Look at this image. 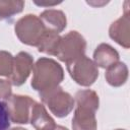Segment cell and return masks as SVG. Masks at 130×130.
<instances>
[{
	"mask_svg": "<svg viewBox=\"0 0 130 130\" xmlns=\"http://www.w3.org/2000/svg\"><path fill=\"white\" fill-rule=\"evenodd\" d=\"M14 31L22 44L38 47L49 30H47L40 17L34 14H26L16 21Z\"/></svg>",
	"mask_w": 130,
	"mask_h": 130,
	"instance_id": "3957f363",
	"label": "cell"
},
{
	"mask_svg": "<svg viewBox=\"0 0 130 130\" xmlns=\"http://www.w3.org/2000/svg\"><path fill=\"white\" fill-rule=\"evenodd\" d=\"M23 7V1H0V20L11 18L13 15L20 13Z\"/></svg>",
	"mask_w": 130,
	"mask_h": 130,
	"instance_id": "5bb4252c",
	"label": "cell"
},
{
	"mask_svg": "<svg viewBox=\"0 0 130 130\" xmlns=\"http://www.w3.org/2000/svg\"><path fill=\"white\" fill-rule=\"evenodd\" d=\"M64 70L55 60L47 57L40 58L32 67L31 87L39 93L51 90L63 81Z\"/></svg>",
	"mask_w": 130,
	"mask_h": 130,
	"instance_id": "7a4b0ae2",
	"label": "cell"
},
{
	"mask_svg": "<svg viewBox=\"0 0 130 130\" xmlns=\"http://www.w3.org/2000/svg\"><path fill=\"white\" fill-rule=\"evenodd\" d=\"M29 122L36 130H55L57 126L54 119L48 114L45 106L37 102L31 108Z\"/></svg>",
	"mask_w": 130,
	"mask_h": 130,
	"instance_id": "8fae6325",
	"label": "cell"
},
{
	"mask_svg": "<svg viewBox=\"0 0 130 130\" xmlns=\"http://www.w3.org/2000/svg\"><path fill=\"white\" fill-rule=\"evenodd\" d=\"M10 130H26V129H24L22 127H14V128H11Z\"/></svg>",
	"mask_w": 130,
	"mask_h": 130,
	"instance_id": "ffe728a7",
	"label": "cell"
},
{
	"mask_svg": "<svg viewBox=\"0 0 130 130\" xmlns=\"http://www.w3.org/2000/svg\"><path fill=\"white\" fill-rule=\"evenodd\" d=\"M71 78L82 86L92 85L99 77V68L85 55L66 64Z\"/></svg>",
	"mask_w": 130,
	"mask_h": 130,
	"instance_id": "8992f818",
	"label": "cell"
},
{
	"mask_svg": "<svg viewBox=\"0 0 130 130\" xmlns=\"http://www.w3.org/2000/svg\"><path fill=\"white\" fill-rule=\"evenodd\" d=\"M40 19L47 30L57 35L63 31L67 24L65 13L58 9H47L43 11L40 15Z\"/></svg>",
	"mask_w": 130,
	"mask_h": 130,
	"instance_id": "30bf717a",
	"label": "cell"
},
{
	"mask_svg": "<svg viewBox=\"0 0 130 130\" xmlns=\"http://www.w3.org/2000/svg\"><path fill=\"white\" fill-rule=\"evenodd\" d=\"M93 62L98 67L108 69L119 62V53L108 44H101L93 52Z\"/></svg>",
	"mask_w": 130,
	"mask_h": 130,
	"instance_id": "7c38bea8",
	"label": "cell"
},
{
	"mask_svg": "<svg viewBox=\"0 0 130 130\" xmlns=\"http://www.w3.org/2000/svg\"><path fill=\"white\" fill-rule=\"evenodd\" d=\"M105 76H106L107 82L110 85L114 87H119L127 81L128 68L125 63L119 61L107 69Z\"/></svg>",
	"mask_w": 130,
	"mask_h": 130,
	"instance_id": "4fadbf2b",
	"label": "cell"
},
{
	"mask_svg": "<svg viewBox=\"0 0 130 130\" xmlns=\"http://www.w3.org/2000/svg\"><path fill=\"white\" fill-rule=\"evenodd\" d=\"M130 20H129V14L128 9L125 8V13L119 17L117 20H115L109 29V36L112 40H114L117 44L124 47L125 49H128L130 46V26H129Z\"/></svg>",
	"mask_w": 130,
	"mask_h": 130,
	"instance_id": "9c48e42d",
	"label": "cell"
},
{
	"mask_svg": "<svg viewBox=\"0 0 130 130\" xmlns=\"http://www.w3.org/2000/svg\"><path fill=\"white\" fill-rule=\"evenodd\" d=\"M86 49L85 39L76 30H71L60 38L55 55L66 64L84 55Z\"/></svg>",
	"mask_w": 130,
	"mask_h": 130,
	"instance_id": "277c9868",
	"label": "cell"
},
{
	"mask_svg": "<svg viewBox=\"0 0 130 130\" xmlns=\"http://www.w3.org/2000/svg\"><path fill=\"white\" fill-rule=\"evenodd\" d=\"M115 130H125V129H115Z\"/></svg>",
	"mask_w": 130,
	"mask_h": 130,
	"instance_id": "44dd1931",
	"label": "cell"
},
{
	"mask_svg": "<svg viewBox=\"0 0 130 130\" xmlns=\"http://www.w3.org/2000/svg\"><path fill=\"white\" fill-rule=\"evenodd\" d=\"M55 130H68V129H67V128H65V127H63V126L57 125V126H56V128H55Z\"/></svg>",
	"mask_w": 130,
	"mask_h": 130,
	"instance_id": "d6986e66",
	"label": "cell"
},
{
	"mask_svg": "<svg viewBox=\"0 0 130 130\" xmlns=\"http://www.w3.org/2000/svg\"><path fill=\"white\" fill-rule=\"evenodd\" d=\"M74 101L76 108L72 118V129L96 130L95 112L100 105L98 93L91 89H81L75 93Z\"/></svg>",
	"mask_w": 130,
	"mask_h": 130,
	"instance_id": "6da1fadb",
	"label": "cell"
},
{
	"mask_svg": "<svg viewBox=\"0 0 130 130\" xmlns=\"http://www.w3.org/2000/svg\"><path fill=\"white\" fill-rule=\"evenodd\" d=\"M11 85L9 80L0 79V100H7L11 95Z\"/></svg>",
	"mask_w": 130,
	"mask_h": 130,
	"instance_id": "e0dca14e",
	"label": "cell"
},
{
	"mask_svg": "<svg viewBox=\"0 0 130 130\" xmlns=\"http://www.w3.org/2000/svg\"><path fill=\"white\" fill-rule=\"evenodd\" d=\"M40 98L43 104H45L58 118H64L68 116L73 110L75 104L72 95L60 86L40 93Z\"/></svg>",
	"mask_w": 130,
	"mask_h": 130,
	"instance_id": "5b68a950",
	"label": "cell"
},
{
	"mask_svg": "<svg viewBox=\"0 0 130 130\" xmlns=\"http://www.w3.org/2000/svg\"><path fill=\"white\" fill-rule=\"evenodd\" d=\"M10 118L5 102L0 101V130H9Z\"/></svg>",
	"mask_w": 130,
	"mask_h": 130,
	"instance_id": "2e32d148",
	"label": "cell"
},
{
	"mask_svg": "<svg viewBox=\"0 0 130 130\" xmlns=\"http://www.w3.org/2000/svg\"><path fill=\"white\" fill-rule=\"evenodd\" d=\"M36 104L28 95L11 94L6 102L10 121L16 124H26L29 122L32 106Z\"/></svg>",
	"mask_w": 130,
	"mask_h": 130,
	"instance_id": "52a82bcc",
	"label": "cell"
},
{
	"mask_svg": "<svg viewBox=\"0 0 130 130\" xmlns=\"http://www.w3.org/2000/svg\"><path fill=\"white\" fill-rule=\"evenodd\" d=\"M37 5H39V6H54V5H57V4H59L60 2H53V3H43V2H35Z\"/></svg>",
	"mask_w": 130,
	"mask_h": 130,
	"instance_id": "ac0fdd59",
	"label": "cell"
},
{
	"mask_svg": "<svg viewBox=\"0 0 130 130\" xmlns=\"http://www.w3.org/2000/svg\"><path fill=\"white\" fill-rule=\"evenodd\" d=\"M34 67V59L26 52H19L13 59L12 72L9 81L15 86L22 85L29 76Z\"/></svg>",
	"mask_w": 130,
	"mask_h": 130,
	"instance_id": "ba28073f",
	"label": "cell"
},
{
	"mask_svg": "<svg viewBox=\"0 0 130 130\" xmlns=\"http://www.w3.org/2000/svg\"><path fill=\"white\" fill-rule=\"evenodd\" d=\"M14 57L7 51H0V76L8 77L11 75Z\"/></svg>",
	"mask_w": 130,
	"mask_h": 130,
	"instance_id": "9a60e30c",
	"label": "cell"
}]
</instances>
